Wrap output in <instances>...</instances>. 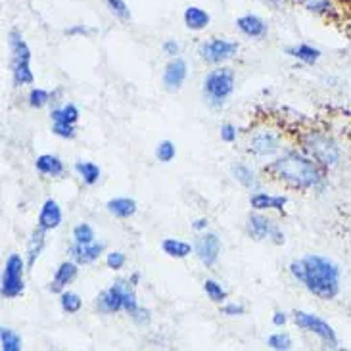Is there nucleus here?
<instances>
[{
	"label": "nucleus",
	"instance_id": "obj_1",
	"mask_svg": "<svg viewBox=\"0 0 351 351\" xmlns=\"http://www.w3.org/2000/svg\"><path fill=\"white\" fill-rule=\"evenodd\" d=\"M290 273L309 294L323 302H330L340 294L342 271L330 257L307 254L290 263Z\"/></svg>",
	"mask_w": 351,
	"mask_h": 351
},
{
	"label": "nucleus",
	"instance_id": "obj_2",
	"mask_svg": "<svg viewBox=\"0 0 351 351\" xmlns=\"http://www.w3.org/2000/svg\"><path fill=\"white\" fill-rule=\"evenodd\" d=\"M267 169L294 189L323 190L326 186V169L323 165H319L311 156L295 150L282 154Z\"/></svg>",
	"mask_w": 351,
	"mask_h": 351
},
{
	"label": "nucleus",
	"instance_id": "obj_3",
	"mask_svg": "<svg viewBox=\"0 0 351 351\" xmlns=\"http://www.w3.org/2000/svg\"><path fill=\"white\" fill-rule=\"evenodd\" d=\"M95 307L96 311L102 315H115L125 311L136 324L150 323V311L138 305L134 286L129 282V278L115 280L114 285L96 298Z\"/></svg>",
	"mask_w": 351,
	"mask_h": 351
},
{
	"label": "nucleus",
	"instance_id": "obj_4",
	"mask_svg": "<svg viewBox=\"0 0 351 351\" xmlns=\"http://www.w3.org/2000/svg\"><path fill=\"white\" fill-rule=\"evenodd\" d=\"M304 150L307 156H311L319 165H323L324 169H332L338 167L342 162V148L336 143V138L330 136L324 131H309L305 134Z\"/></svg>",
	"mask_w": 351,
	"mask_h": 351
},
{
	"label": "nucleus",
	"instance_id": "obj_5",
	"mask_svg": "<svg viewBox=\"0 0 351 351\" xmlns=\"http://www.w3.org/2000/svg\"><path fill=\"white\" fill-rule=\"evenodd\" d=\"M8 47L10 54H12L10 67H12L14 85H33V83H35V75H33V71H31V48H29L27 40L21 35V31H18V29H10Z\"/></svg>",
	"mask_w": 351,
	"mask_h": 351
},
{
	"label": "nucleus",
	"instance_id": "obj_6",
	"mask_svg": "<svg viewBox=\"0 0 351 351\" xmlns=\"http://www.w3.org/2000/svg\"><path fill=\"white\" fill-rule=\"evenodd\" d=\"M234 90V71L228 67L211 69L204 79V96L211 108H221Z\"/></svg>",
	"mask_w": 351,
	"mask_h": 351
},
{
	"label": "nucleus",
	"instance_id": "obj_7",
	"mask_svg": "<svg viewBox=\"0 0 351 351\" xmlns=\"http://www.w3.org/2000/svg\"><path fill=\"white\" fill-rule=\"evenodd\" d=\"M294 323L298 328H302L305 332L317 336L326 350H338V348H340V340H338L336 330H334L332 326L326 323L324 319H321L319 315L305 313V311H295Z\"/></svg>",
	"mask_w": 351,
	"mask_h": 351
},
{
	"label": "nucleus",
	"instance_id": "obj_8",
	"mask_svg": "<svg viewBox=\"0 0 351 351\" xmlns=\"http://www.w3.org/2000/svg\"><path fill=\"white\" fill-rule=\"evenodd\" d=\"M23 273H25L23 257L19 254H10L4 271H2V286H0V294L4 300H16L23 294V290H25Z\"/></svg>",
	"mask_w": 351,
	"mask_h": 351
},
{
	"label": "nucleus",
	"instance_id": "obj_9",
	"mask_svg": "<svg viewBox=\"0 0 351 351\" xmlns=\"http://www.w3.org/2000/svg\"><path fill=\"white\" fill-rule=\"evenodd\" d=\"M238 43L234 40H227V38H209L206 43L199 45L198 54L204 62L208 64H223L230 58L237 56L238 52Z\"/></svg>",
	"mask_w": 351,
	"mask_h": 351
},
{
	"label": "nucleus",
	"instance_id": "obj_10",
	"mask_svg": "<svg viewBox=\"0 0 351 351\" xmlns=\"http://www.w3.org/2000/svg\"><path fill=\"white\" fill-rule=\"evenodd\" d=\"M247 232H250V237H254L256 240H267L269 238L275 244H282L285 242L282 230L276 227L271 219L261 215V213H252L247 217Z\"/></svg>",
	"mask_w": 351,
	"mask_h": 351
},
{
	"label": "nucleus",
	"instance_id": "obj_11",
	"mask_svg": "<svg viewBox=\"0 0 351 351\" xmlns=\"http://www.w3.org/2000/svg\"><path fill=\"white\" fill-rule=\"evenodd\" d=\"M280 150V138L273 131H257L250 138V152L257 158H271Z\"/></svg>",
	"mask_w": 351,
	"mask_h": 351
},
{
	"label": "nucleus",
	"instance_id": "obj_12",
	"mask_svg": "<svg viewBox=\"0 0 351 351\" xmlns=\"http://www.w3.org/2000/svg\"><path fill=\"white\" fill-rule=\"evenodd\" d=\"M194 252L204 265L213 267L217 263L219 254H221V240L215 232H206L196 240Z\"/></svg>",
	"mask_w": 351,
	"mask_h": 351
},
{
	"label": "nucleus",
	"instance_id": "obj_13",
	"mask_svg": "<svg viewBox=\"0 0 351 351\" xmlns=\"http://www.w3.org/2000/svg\"><path fill=\"white\" fill-rule=\"evenodd\" d=\"M189 75V66L182 58H173L171 62L165 66L163 71V85L169 93H177L180 90V86L184 83V79Z\"/></svg>",
	"mask_w": 351,
	"mask_h": 351
},
{
	"label": "nucleus",
	"instance_id": "obj_14",
	"mask_svg": "<svg viewBox=\"0 0 351 351\" xmlns=\"http://www.w3.org/2000/svg\"><path fill=\"white\" fill-rule=\"evenodd\" d=\"M106 250V242H90V244H73L69 247V256L73 261H77L79 265H90L98 261V257L104 254Z\"/></svg>",
	"mask_w": 351,
	"mask_h": 351
},
{
	"label": "nucleus",
	"instance_id": "obj_15",
	"mask_svg": "<svg viewBox=\"0 0 351 351\" xmlns=\"http://www.w3.org/2000/svg\"><path fill=\"white\" fill-rule=\"evenodd\" d=\"M77 273H79V263H77V261H64V263L56 269L54 278H52V282L48 286V290H50L52 294H62V292H66L67 286L71 285L77 278Z\"/></svg>",
	"mask_w": 351,
	"mask_h": 351
},
{
	"label": "nucleus",
	"instance_id": "obj_16",
	"mask_svg": "<svg viewBox=\"0 0 351 351\" xmlns=\"http://www.w3.org/2000/svg\"><path fill=\"white\" fill-rule=\"evenodd\" d=\"M238 31L247 38H263L269 33L265 19L259 18L256 14H244L237 19Z\"/></svg>",
	"mask_w": 351,
	"mask_h": 351
},
{
	"label": "nucleus",
	"instance_id": "obj_17",
	"mask_svg": "<svg viewBox=\"0 0 351 351\" xmlns=\"http://www.w3.org/2000/svg\"><path fill=\"white\" fill-rule=\"evenodd\" d=\"M62 225V209L58 206L56 199H47L40 208L38 213L37 227L45 228V230H54Z\"/></svg>",
	"mask_w": 351,
	"mask_h": 351
},
{
	"label": "nucleus",
	"instance_id": "obj_18",
	"mask_svg": "<svg viewBox=\"0 0 351 351\" xmlns=\"http://www.w3.org/2000/svg\"><path fill=\"white\" fill-rule=\"evenodd\" d=\"M35 167L40 175L45 177H62L66 173V165L64 162L58 158V156H52V154H43L35 160Z\"/></svg>",
	"mask_w": 351,
	"mask_h": 351
},
{
	"label": "nucleus",
	"instance_id": "obj_19",
	"mask_svg": "<svg viewBox=\"0 0 351 351\" xmlns=\"http://www.w3.org/2000/svg\"><path fill=\"white\" fill-rule=\"evenodd\" d=\"M286 204H288L286 196H269L265 192H256V194L250 196V206L256 209V211H265V209L282 211Z\"/></svg>",
	"mask_w": 351,
	"mask_h": 351
},
{
	"label": "nucleus",
	"instance_id": "obj_20",
	"mask_svg": "<svg viewBox=\"0 0 351 351\" xmlns=\"http://www.w3.org/2000/svg\"><path fill=\"white\" fill-rule=\"evenodd\" d=\"M286 54L300 60V62H304L307 66H315L321 60V56H323V52L319 48L313 47V45H307V43L295 45V47H288L286 48Z\"/></svg>",
	"mask_w": 351,
	"mask_h": 351
},
{
	"label": "nucleus",
	"instance_id": "obj_21",
	"mask_svg": "<svg viewBox=\"0 0 351 351\" xmlns=\"http://www.w3.org/2000/svg\"><path fill=\"white\" fill-rule=\"evenodd\" d=\"M182 19H184V25L190 31H202V29H206L209 25L211 16L199 6H186L184 14H182Z\"/></svg>",
	"mask_w": 351,
	"mask_h": 351
},
{
	"label": "nucleus",
	"instance_id": "obj_22",
	"mask_svg": "<svg viewBox=\"0 0 351 351\" xmlns=\"http://www.w3.org/2000/svg\"><path fill=\"white\" fill-rule=\"evenodd\" d=\"M45 244H47V230L37 227L35 230H33L31 238H29L27 267H33L35 263H37L38 256H40V254H43V250H45Z\"/></svg>",
	"mask_w": 351,
	"mask_h": 351
},
{
	"label": "nucleus",
	"instance_id": "obj_23",
	"mask_svg": "<svg viewBox=\"0 0 351 351\" xmlns=\"http://www.w3.org/2000/svg\"><path fill=\"white\" fill-rule=\"evenodd\" d=\"M108 211L119 219H129L136 213V202L133 198H114L106 204Z\"/></svg>",
	"mask_w": 351,
	"mask_h": 351
},
{
	"label": "nucleus",
	"instance_id": "obj_24",
	"mask_svg": "<svg viewBox=\"0 0 351 351\" xmlns=\"http://www.w3.org/2000/svg\"><path fill=\"white\" fill-rule=\"evenodd\" d=\"M162 250L163 254H167L169 257L175 259H184L194 252V246H190L189 242H182L177 238H163L162 240Z\"/></svg>",
	"mask_w": 351,
	"mask_h": 351
},
{
	"label": "nucleus",
	"instance_id": "obj_25",
	"mask_svg": "<svg viewBox=\"0 0 351 351\" xmlns=\"http://www.w3.org/2000/svg\"><path fill=\"white\" fill-rule=\"evenodd\" d=\"M50 119L54 123L75 125L79 121V108L75 104H64L62 108H54L50 112Z\"/></svg>",
	"mask_w": 351,
	"mask_h": 351
},
{
	"label": "nucleus",
	"instance_id": "obj_26",
	"mask_svg": "<svg viewBox=\"0 0 351 351\" xmlns=\"http://www.w3.org/2000/svg\"><path fill=\"white\" fill-rule=\"evenodd\" d=\"M75 171L83 179L86 186H95L96 182L100 180V167L93 162H77Z\"/></svg>",
	"mask_w": 351,
	"mask_h": 351
},
{
	"label": "nucleus",
	"instance_id": "obj_27",
	"mask_svg": "<svg viewBox=\"0 0 351 351\" xmlns=\"http://www.w3.org/2000/svg\"><path fill=\"white\" fill-rule=\"evenodd\" d=\"M298 4H302L307 12L317 14V16H332L336 4L334 0H295Z\"/></svg>",
	"mask_w": 351,
	"mask_h": 351
},
{
	"label": "nucleus",
	"instance_id": "obj_28",
	"mask_svg": "<svg viewBox=\"0 0 351 351\" xmlns=\"http://www.w3.org/2000/svg\"><path fill=\"white\" fill-rule=\"evenodd\" d=\"M230 171H232V177H234L244 189H256V173L252 171L247 165H244V163H237V165H232Z\"/></svg>",
	"mask_w": 351,
	"mask_h": 351
},
{
	"label": "nucleus",
	"instance_id": "obj_29",
	"mask_svg": "<svg viewBox=\"0 0 351 351\" xmlns=\"http://www.w3.org/2000/svg\"><path fill=\"white\" fill-rule=\"evenodd\" d=\"M0 343H2V351H19L23 348L21 336L8 326L0 328Z\"/></svg>",
	"mask_w": 351,
	"mask_h": 351
},
{
	"label": "nucleus",
	"instance_id": "obj_30",
	"mask_svg": "<svg viewBox=\"0 0 351 351\" xmlns=\"http://www.w3.org/2000/svg\"><path fill=\"white\" fill-rule=\"evenodd\" d=\"M60 307H62L64 313L75 315L81 311L83 300H81L79 294H75V292H62V294H60Z\"/></svg>",
	"mask_w": 351,
	"mask_h": 351
},
{
	"label": "nucleus",
	"instance_id": "obj_31",
	"mask_svg": "<svg viewBox=\"0 0 351 351\" xmlns=\"http://www.w3.org/2000/svg\"><path fill=\"white\" fill-rule=\"evenodd\" d=\"M204 292L208 295L211 302H215V304H223L225 300H227V290L223 288V286L219 285L217 280H204Z\"/></svg>",
	"mask_w": 351,
	"mask_h": 351
},
{
	"label": "nucleus",
	"instance_id": "obj_32",
	"mask_svg": "<svg viewBox=\"0 0 351 351\" xmlns=\"http://www.w3.org/2000/svg\"><path fill=\"white\" fill-rule=\"evenodd\" d=\"M73 240H75L77 244H90V242H95V228L90 227L88 223H79L73 228Z\"/></svg>",
	"mask_w": 351,
	"mask_h": 351
},
{
	"label": "nucleus",
	"instance_id": "obj_33",
	"mask_svg": "<svg viewBox=\"0 0 351 351\" xmlns=\"http://www.w3.org/2000/svg\"><path fill=\"white\" fill-rule=\"evenodd\" d=\"M175 156H177V146H175V143H171V141H162V143L158 144V148H156L158 162L169 163L175 160Z\"/></svg>",
	"mask_w": 351,
	"mask_h": 351
},
{
	"label": "nucleus",
	"instance_id": "obj_34",
	"mask_svg": "<svg viewBox=\"0 0 351 351\" xmlns=\"http://www.w3.org/2000/svg\"><path fill=\"white\" fill-rule=\"evenodd\" d=\"M267 346H269L271 350L288 351V350H292V338H290L286 332H276L267 338Z\"/></svg>",
	"mask_w": 351,
	"mask_h": 351
},
{
	"label": "nucleus",
	"instance_id": "obj_35",
	"mask_svg": "<svg viewBox=\"0 0 351 351\" xmlns=\"http://www.w3.org/2000/svg\"><path fill=\"white\" fill-rule=\"evenodd\" d=\"M27 100L31 108H37V110H40V108H45V106L52 100V95H50L48 90H45V88H31Z\"/></svg>",
	"mask_w": 351,
	"mask_h": 351
},
{
	"label": "nucleus",
	"instance_id": "obj_36",
	"mask_svg": "<svg viewBox=\"0 0 351 351\" xmlns=\"http://www.w3.org/2000/svg\"><path fill=\"white\" fill-rule=\"evenodd\" d=\"M106 4L117 19H121V21L131 19V10H129V4L125 0H106Z\"/></svg>",
	"mask_w": 351,
	"mask_h": 351
},
{
	"label": "nucleus",
	"instance_id": "obj_37",
	"mask_svg": "<svg viewBox=\"0 0 351 351\" xmlns=\"http://www.w3.org/2000/svg\"><path fill=\"white\" fill-rule=\"evenodd\" d=\"M52 133L60 136V138H66V141H73L77 136L75 125L69 123H52Z\"/></svg>",
	"mask_w": 351,
	"mask_h": 351
},
{
	"label": "nucleus",
	"instance_id": "obj_38",
	"mask_svg": "<svg viewBox=\"0 0 351 351\" xmlns=\"http://www.w3.org/2000/svg\"><path fill=\"white\" fill-rule=\"evenodd\" d=\"M125 263H127V257H125L123 252H110L108 257H106V265L110 267V269H114V271L123 269Z\"/></svg>",
	"mask_w": 351,
	"mask_h": 351
},
{
	"label": "nucleus",
	"instance_id": "obj_39",
	"mask_svg": "<svg viewBox=\"0 0 351 351\" xmlns=\"http://www.w3.org/2000/svg\"><path fill=\"white\" fill-rule=\"evenodd\" d=\"M64 33H66L67 37H88V35L96 33V29L88 27V25H85V23H75V25L67 27Z\"/></svg>",
	"mask_w": 351,
	"mask_h": 351
},
{
	"label": "nucleus",
	"instance_id": "obj_40",
	"mask_svg": "<svg viewBox=\"0 0 351 351\" xmlns=\"http://www.w3.org/2000/svg\"><path fill=\"white\" fill-rule=\"evenodd\" d=\"M221 141H225V143L232 144L237 141V127L230 123L221 125Z\"/></svg>",
	"mask_w": 351,
	"mask_h": 351
},
{
	"label": "nucleus",
	"instance_id": "obj_41",
	"mask_svg": "<svg viewBox=\"0 0 351 351\" xmlns=\"http://www.w3.org/2000/svg\"><path fill=\"white\" fill-rule=\"evenodd\" d=\"M221 313L227 315V317H238V315L246 313V307L240 304H227V305H223Z\"/></svg>",
	"mask_w": 351,
	"mask_h": 351
},
{
	"label": "nucleus",
	"instance_id": "obj_42",
	"mask_svg": "<svg viewBox=\"0 0 351 351\" xmlns=\"http://www.w3.org/2000/svg\"><path fill=\"white\" fill-rule=\"evenodd\" d=\"M163 52L169 58H177L180 52V45L175 38H167V40L163 43Z\"/></svg>",
	"mask_w": 351,
	"mask_h": 351
},
{
	"label": "nucleus",
	"instance_id": "obj_43",
	"mask_svg": "<svg viewBox=\"0 0 351 351\" xmlns=\"http://www.w3.org/2000/svg\"><path fill=\"white\" fill-rule=\"evenodd\" d=\"M286 321H288V317H286V313H282V311H276V313L273 315V324H275V326H285Z\"/></svg>",
	"mask_w": 351,
	"mask_h": 351
},
{
	"label": "nucleus",
	"instance_id": "obj_44",
	"mask_svg": "<svg viewBox=\"0 0 351 351\" xmlns=\"http://www.w3.org/2000/svg\"><path fill=\"white\" fill-rule=\"evenodd\" d=\"M265 4L273 10H282L288 4V0H265Z\"/></svg>",
	"mask_w": 351,
	"mask_h": 351
},
{
	"label": "nucleus",
	"instance_id": "obj_45",
	"mask_svg": "<svg viewBox=\"0 0 351 351\" xmlns=\"http://www.w3.org/2000/svg\"><path fill=\"white\" fill-rule=\"evenodd\" d=\"M192 228H194V230H206V228H208V219H196V221L192 223Z\"/></svg>",
	"mask_w": 351,
	"mask_h": 351
},
{
	"label": "nucleus",
	"instance_id": "obj_46",
	"mask_svg": "<svg viewBox=\"0 0 351 351\" xmlns=\"http://www.w3.org/2000/svg\"><path fill=\"white\" fill-rule=\"evenodd\" d=\"M129 282H131V285L136 288V286L141 285V273H138V271H136V273H133V275L129 276Z\"/></svg>",
	"mask_w": 351,
	"mask_h": 351
}]
</instances>
